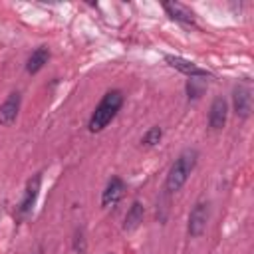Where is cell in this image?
I'll use <instances>...</instances> for the list:
<instances>
[{
	"instance_id": "obj_15",
	"label": "cell",
	"mask_w": 254,
	"mask_h": 254,
	"mask_svg": "<svg viewBox=\"0 0 254 254\" xmlns=\"http://www.w3.org/2000/svg\"><path fill=\"white\" fill-rule=\"evenodd\" d=\"M187 93H189V99H190V97L196 99V97L202 93V87L196 85V77H189V81H187Z\"/></svg>"
},
{
	"instance_id": "obj_7",
	"label": "cell",
	"mask_w": 254,
	"mask_h": 254,
	"mask_svg": "<svg viewBox=\"0 0 254 254\" xmlns=\"http://www.w3.org/2000/svg\"><path fill=\"white\" fill-rule=\"evenodd\" d=\"M40 187H42V173H36L28 183H26V190H24V196L20 200V214H30L36 200H38V194H40Z\"/></svg>"
},
{
	"instance_id": "obj_5",
	"label": "cell",
	"mask_w": 254,
	"mask_h": 254,
	"mask_svg": "<svg viewBox=\"0 0 254 254\" xmlns=\"http://www.w3.org/2000/svg\"><path fill=\"white\" fill-rule=\"evenodd\" d=\"M20 105H22V93L20 91H10L8 97L4 99V103L0 105V125L2 127H10L18 113H20Z\"/></svg>"
},
{
	"instance_id": "obj_3",
	"label": "cell",
	"mask_w": 254,
	"mask_h": 254,
	"mask_svg": "<svg viewBox=\"0 0 254 254\" xmlns=\"http://www.w3.org/2000/svg\"><path fill=\"white\" fill-rule=\"evenodd\" d=\"M210 204L204 202V200H198L190 212H189V222H187V232L190 238H198L202 236V232L206 230V224H208V214H210Z\"/></svg>"
},
{
	"instance_id": "obj_14",
	"label": "cell",
	"mask_w": 254,
	"mask_h": 254,
	"mask_svg": "<svg viewBox=\"0 0 254 254\" xmlns=\"http://www.w3.org/2000/svg\"><path fill=\"white\" fill-rule=\"evenodd\" d=\"M73 250L77 252V254H83L85 252V248H87V242H85V234H83V230L81 228H77L75 232H73Z\"/></svg>"
},
{
	"instance_id": "obj_11",
	"label": "cell",
	"mask_w": 254,
	"mask_h": 254,
	"mask_svg": "<svg viewBox=\"0 0 254 254\" xmlns=\"http://www.w3.org/2000/svg\"><path fill=\"white\" fill-rule=\"evenodd\" d=\"M48 60H50V50H48V46H38V48L30 54V58L26 60V71H28V73H38V71L48 64Z\"/></svg>"
},
{
	"instance_id": "obj_2",
	"label": "cell",
	"mask_w": 254,
	"mask_h": 254,
	"mask_svg": "<svg viewBox=\"0 0 254 254\" xmlns=\"http://www.w3.org/2000/svg\"><path fill=\"white\" fill-rule=\"evenodd\" d=\"M196 159H198V153L194 149H187L175 159V163L171 165V169L167 173V179H165V190L167 192H177V190L183 189L189 175L196 167Z\"/></svg>"
},
{
	"instance_id": "obj_10",
	"label": "cell",
	"mask_w": 254,
	"mask_h": 254,
	"mask_svg": "<svg viewBox=\"0 0 254 254\" xmlns=\"http://www.w3.org/2000/svg\"><path fill=\"white\" fill-rule=\"evenodd\" d=\"M163 10L167 12V16L175 22H181V24H194V12L181 4V2H163Z\"/></svg>"
},
{
	"instance_id": "obj_6",
	"label": "cell",
	"mask_w": 254,
	"mask_h": 254,
	"mask_svg": "<svg viewBox=\"0 0 254 254\" xmlns=\"http://www.w3.org/2000/svg\"><path fill=\"white\" fill-rule=\"evenodd\" d=\"M125 189H127V187H125V181H123L121 177H111V179L107 181L103 192H101V206H105V208L115 206V204L123 198Z\"/></svg>"
},
{
	"instance_id": "obj_12",
	"label": "cell",
	"mask_w": 254,
	"mask_h": 254,
	"mask_svg": "<svg viewBox=\"0 0 254 254\" xmlns=\"http://www.w3.org/2000/svg\"><path fill=\"white\" fill-rule=\"evenodd\" d=\"M143 216H145V208H143V204H141L139 200H133L131 206H129V210H127V214H125L123 230H127V232L135 230V228L143 222Z\"/></svg>"
},
{
	"instance_id": "obj_8",
	"label": "cell",
	"mask_w": 254,
	"mask_h": 254,
	"mask_svg": "<svg viewBox=\"0 0 254 254\" xmlns=\"http://www.w3.org/2000/svg\"><path fill=\"white\" fill-rule=\"evenodd\" d=\"M165 62H167L171 67H175L177 71H181V73H185V75H189V77H208V75H210V71H206L204 67L196 65V64L190 62V60H185V58H181V56H165Z\"/></svg>"
},
{
	"instance_id": "obj_1",
	"label": "cell",
	"mask_w": 254,
	"mask_h": 254,
	"mask_svg": "<svg viewBox=\"0 0 254 254\" xmlns=\"http://www.w3.org/2000/svg\"><path fill=\"white\" fill-rule=\"evenodd\" d=\"M123 105V93L119 89H111L103 95V99L99 101V105L93 109L89 121H87V129L91 133H99L103 131L111 121L113 117L117 115V111L121 109Z\"/></svg>"
},
{
	"instance_id": "obj_13",
	"label": "cell",
	"mask_w": 254,
	"mask_h": 254,
	"mask_svg": "<svg viewBox=\"0 0 254 254\" xmlns=\"http://www.w3.org/2000/svg\"><path fill=\"white\" fill-rule=\"evenodd\" d=\"M161 137H163V129H161L159 125H155V127H151V129L141 137V143H143L145 147H155V145L161 141Z\"/></svg>"
},
{
	"instance_id": "obj_4",
	"label": "cell",
	"mask_w": 254,
	"mask_h": 254,
	"mask_svg": "<svg viewBox=\"0 0 254 254\" xmlns=\"http://www.w3.org/2000/svg\"><path fill=\"white\" fill-rule=\"evenodd\" d=\"M232 105H234V113L240 119H246L252 111V89L248 83H238L232 91Z\"/></svg>"
},
{
	"instance_id": "obj_9",
	"label": "cell",
	"mask_w": 254,
	"mask_h": 254,
	"mask_svg": "<svg viewBox=\"0 0 254 254\" xmlns=\"http://www.w3.org/2000/svg\"><path fill=\"white\" fill-rule=\"evenodd\" d=\"M226 117H228V103L224 97H214L210 103V111H208V125L214 131H220L226 125Z\"/></svg>"
}]
</instances>
